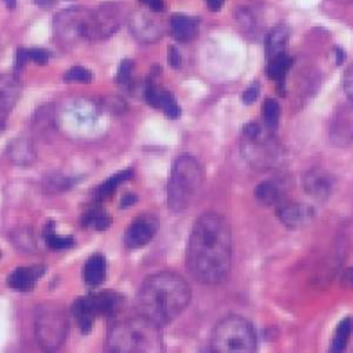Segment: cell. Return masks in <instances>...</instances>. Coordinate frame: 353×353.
<instances>
[{
	"instance_id": "obj_1",
	"label": "cell",
	"mask_w": 353,
	"mask_h": 353,
	"mask_svg": "<svg viewBox=\"0 0 353 353\" xmlns=\"http://www.w3.org/2000/svg\"><path fill=\"white\" fill-rule=\"evenodd\" d=\"M186 269L199 283H223L232 266V232L228 221L216 212L201 214L194 222L186 247Z\"/></svg>"
},
{
	"instance_id": "obj_2",
	"label": "cell",
	"mask_w": 353,
	"mask_h": 353,
	"mask_svg": "<svg viewBox=\"0 0 353 353\" xmlns=\"http://www.w3.org/2000/svg\"><path fill=\"white\" fill-rule=\"evenodd\" d=\"M190 287L172 272L149 276L138 292L139 314L163 327L172 323L190 302Z\"/></svg>"
},
{
	"instance_id": "obj_3",
	"label": "cell",
	"mask_w": 353,
	"mask_h": 353,
	"mask_svg": "<svg viewBox=\"0 0 353 353\" xmlns=\"http://www.w3.org/2000/svg\"><path fill=\"white\" fill-rule=\"evenodd\" d=\"M119 4H103L95 10L70 8L58 14L55 29L63 41L87 39L99 40L114 33L121 22Z\"/></svg>"
},
{
	"instance_id": "obj_4",
	"label": "cell",
	"mask_w": 353,
	"mask_h": 353,
	"mask_svg": "<svg viewBox=\"0 0 353 353\" xmlns=\"http://www.w3.org/2000/svg\"><path fill=\"white\" fill-rule=\"evenodd\" d=\"M110 352L154 353L164 349L161 327L142 314L116 323L106 339Z\"/></svg>"
},
{
	"instance_id": "obj_5",
	"label": "cell",
	"mask_w": 353,
	"mask_h": 353,
	"mask_svg": "<svg viewBox=\"0 0 353 353\" xmlns=\"http://www.w3.org/2000/svg\"><path fill=\"white\" fill-rule=\"evenodd\" d=\"M204 182L201 164L189 154H181L172 164L168 185L167 203L174 212L189 208L199 196Z\"/></svg>"
},
{
	"instance_id": "obj_6",
	"label": "cell",
	"mask_w": 353,
	"mask_h": 353,
	"mask_svg": "<svg viewBox=\"0 0 353 353\" xmlns=\"http://www.w3.org/2000/svg\"><path fill=\"white\" fill-rule=\"evenodd\" d=\"M211 347L222 353L254 352L256 349V335L248 320L232 314L222 319L214 327Z\"/></svg>"
},
{
	"instance_id": "obj_7",
	"label": "cell",
	"mask_w": 353,
	"mask_h": 353,
	"mask_svg": "<svg viewBox=\"0 0 353 353\" xmlns=\"http://www.w3.org/2000/svg\"><path fill=\"white\" fill-rule=\"evenodd\" d=\"M123 298L112 291L80 296L73 302L72 314L83 334L91 331L98 317H113L121 307Z\"/></svg>"
},
{
	"instance_id": "obj_8",
	"label": "cell",
	"mask_w": 353,
	"mask_h": 353,
	"mask_svg": "<svg viewBox=\"0 0 353 353\" xmlns=\"http://www.w3.org/2000/svg\"><path fill=\"white\" fill-rule=\"evenodd\" d=\"M68 316L57 305H44L39 307L34 320L36 338L44 350L58 349L68 335Z\"/></svg>"
},
{
	"instance_id": "obj_9",
	"label": "cell",
	"mask_w": 353,
	"mask_h": 353,
	"mask_svg": "<svg viewBox=\"0 0 353 353\" xmlns=\"http://www.w3.org/2000/svg\"><path fill=\"white\" fill-rule=\"evenodd\" d=\"M157 230V221L150 215H141L134 219L125 230L124 243L128 248H141L152 241Z\"/></svg>"
},
{
	"instance_id": "obj_10",
	"label": "cell",
	"mask_w": 353,
	"mask_h": 353,
	"mask_svg": "<svg viewBox=\"0 0 353 353\" xmlns=\"http://www.w3.org/2000/svg\"><path fill=\"white\" fill-rule=\"evenodd\" d=\"M330 137L335 145H349L353 141V106L346 105L335 112Z\"/></svg>"
},
{
	"instance_id": "obj_11",
	"label": "cell",
	"mask_w": 353,
	"mask_h": 353,
	"mask_svg": "<svg viewBox=\"0 0 353 353\" xmlns=\"http://www.w3.org/2000/svg\"><path fill=\"white\" fill-rule=\"evenodd\" d=\"M145 99L150 106L163 110L168 119L175 120L181 116V108L174 95L168 91L160 90L152 80H149L145 87Z\"/></svg>"
},
{
	"instance_id": "obj_12",
	"label": "cell",
	"mask_w": 353,
	"mask_h": 353,
	"mask_svg": "<svg viewBox=\"0 0 353 353\" xmlns=\"http://www.w3.org/2000/svg\"><path fill=\"white\" fill-rule=\"evenodd\" d=\"M21 83L11 74H0V131L21 95Z\"/></svg>"
},
{
	"instance_id": "obj_13",
	"label": "cell",
	"mask_w": 353,
	"mask_h": 353,
	"mask_svg": "<svg viewBox=\"0 0 353 353\" xmlns=\"http://www.w3.org/2000/svg\"><path fill=\"white\" fill-rule=\"evenodd\" d=\"M44 272H46V266L43 265L19 266L8 274L7 283L11 288L17 291H30Z\"/></svg>"
},
{
	"instance_id": "obj_14",
	"label": "cell",
	"mask_w": 353,
	"mask_h": 353,
	"mask_svg": "<svg viewBox=\"0 0 353 353\" xmlns=\"http://www.w3.org/2000/svg\"><path fill=\"white\" fill-rule=\"evenodd\" d=\"M277 216L285 226L294 229L309 222L313 216V211L310 207L301 203H279Z\"/></svg>"
},
{
	"instance_id": "obj_15",
	"label": "cell",
	"mask_w": 353,
	"mask_h": 353,
	"mask_svg": "<svg viewBox=\"0 0 353 353\" xmlns=\"http://www.w3.org/2000/svg\"><path fill=\"white\" fill-rule=\"evenodd\" d=\"M303 188L310 196L324 200L331 194L334 181L327 172L321 170H312L303 176Z\"/></svg>"
},
{
	"instance_id": "obj_16",
	"label": "cell",
	"mask_w": 353,
	"mask_h": 353,
	"mask_svg": "<svg viewBox=\"0 0 353 353\" xmlns=\"http://www.w3.org/2000/svg\"><path fill=\"white\" fill-rule=\"evenodd\" d=\"M170 28H171V34L178 41H190L199 33L197 19L183 14L172 15L170 19Z\"/></svg>"
},
{
	"instance_id": "obj_17",
	"label": "cell",
	"mask_w": 353,
	"mask_h": 353,
	"mask_svg": "<svg viewBox=\"0 0 353 353\" xmlns=\"http://www.w3.org/2000/svg\"><path fill=\"white\" fill-rule=\"evenodd\" d=\"M83 279L91 287L101 285L106 279V259L101 254L91 255L83 268Z\"/></svg>"
},
{
	"instance_id": "obj_18",
	"label": "cell",
	"mask_w": 353,
	"mask_h": 353,
	"mask_svg": "<svg viewBox=\"0 0 353 353\" xmlns=\"http://www.w3.org/2000/svg\"><path fill=\"white\" fill-rule=\"evenodd\" d=\"M131 30L137 36V39L146 41V43L154 41L161 36L159 26L150 18H148L146 15H142V14H137L132 18Z\"/></svg>"
},
{
	"instance_id": "obj_19",
	"label": "cell",
	"mask_w": 353,
	"mask_h": 353,
	"mask_svg": "<svg viewBox=\"0 0 353 353\" xmlns=\"http://www.w3.org/2000/svg\"><path fill=\"white\" fill-rule=\"evenodd\" d=\"M292 65V59L283 51L276 54L274 57L269 58V63L266 68V74L269 79L274 80L279 85V88H284V80L287 76V72L290 70Z\"/></svg>"
},
{
	"instance_id": "obj_20",
	"label": "cell",
	"mask_w": 353,
	"mask_h": 353,
	"mask_svg": "<svg viewBox=\"0 0 353 353\" xmlns=\"http://www.w3.org/2000/svg\"><path fill=\"white\" fill-rule=\"evenodd\" d=\"M290 37V29L285 25L274 26L266 36L265 40V51L268 58L274 57L279 52L284 51V47Z\"/></svg>"
},
{
	"instance_id": "obj_21",
	"label": "cell",
	"mask_w": 353,
	"mask_h": 353,
	"mask_svg": "<svg viewBox=\"0 0 353 353\" xmlns=\"http://www.w3.org/2000/svg\"><path fill=\"white\" fill-rule=\"evenodd\" d=\"M132 176V171L131 170H124V171H120L114 175H112L110 178H108L103 183H101L97 189H95V193H94V197H95V201L97 203H102L105 200H108L117 189V186L120 183H123L124 181L130 179Z\"/></svg>"
},
{
	"instance_id": "obj_22",
	"label": "cell",
	"mask_w": 353,
	"mask_h": 353,
	"mask_svg": "<svg viewBox=\"0 0 353 353\" xmlns=\"http://www.w3.org/2000/svg\"><path fill=\"white\" fill-rule=\"evenodd\" d=\"M81 223L84 228H91L101 232V230H106L110 226L112 218L99 205H95L84 212L81 218Z\"/></svg>"
},
{
	"instance_id": "obj_23",
	"label": "cell",
	"mask_w": 353,
	"mask_h": 353,
	"mask_svg": "<svg viewBox=\"0 0 353 353\" xmlns=\"http://www.w3.org/2000/svg\"><path fill=\"white\" fill-rule=\"evenodd\" d=\"M255 199L263 205H274L281 201L279 188L270 181L261 182L255 188Z\"/></svg>"
},
{
	"instance_id": "obj_24",
	"label": "cell",
	"mask_w": 353,
	"mask_h": 353,
	"mask_svg": "<svg viewBox=\"0 0 353 353\" xmlns=\"http://www.w3.org/2000/svg\"><path fill=\"white\" fill-rule=\"evenodd\" d=\"M43 237L46 240V244L51 250H65L73 245L74 240L72 236H61L55 232L52 222H48L43 230Z\"/></svg>"
},
{
	"instance_id": "obj_25",
	"label": "cell",
	"mask_w": 353,
	"mask_h": 353,
	"mask_svg": "<svg viewBox=\"0 0 353 353\" xmlns=\"http://www.w3.org/2000/svg\"><path fill=\"white\" fill-rule=\"evenodd\" d=\"M352 331H353V320L350 317H345L335 330L331 352H342L346 347V343L352 335Z\"/></svg>"
},
{
	"instance_id": "obj_26",
	"label": "cell",
	"mask_w": 353,
	"mask_h": 353,
	"mask_svg": "<svg viewBox=\"0 0 353 353\" xmlns=\"http://www.w3.org/2000/svg\"><path fill=\"white\" fill-rule=\"evenodd\" d=\"M48 52L44 51V50H40V48H21L18 50L17 52V68L21 69L26 65V62L29 61H33L36 63H46L48 61Z\"/></svg>"
},
{
	"instance_id": "obj_27",
	"label": "cell",
	"mask_w": 353,
	"mask_h": 353,
	"mask_svg": "<svg viewBox=\"0 0 353 353\" xmlns=\"http://www.w3.org/2000/svg\"><path fill=\"white\" fill-rule=\"evenodd\" d=\"M262 117L268 130H274L280 120V105L276 99L268 98L262 105Z\"/></svg>"
},
{
	"instance_id": "obj_28",
	"label": "cell",
	"mask_w": 353,
	"mask_h": 353,
	"mask_svg": "<svg viewBox=\"0 0 353 353\" xmlns=\"http://www.w3.org/2000/svg\"><path fill=\"white\" fill-rule=\"evenodd\" d=\"M63 79L69 83H90L92 73L83 66H73L63 74Z\"/></svg>"
},
{
	"instance_id": "obj_29",
	"label": "cell",
	"mask_w": 353,
	"mask_h": 353,
	"mask_svg": "<svg viewBox=\"0 0 353 353\" xmlns=\"http://www.w3.org/2000/svg\"><path fill=\"white\" fill-rule=\"evenodd\" d=\"M132 66H134V63L130 59H125V61H123L120 63V68H119V72H117V81L119 83L124 84V83H127L130 80L131 72H132Z\"/></svg>"
},
{
	"instance_id": "obj_30",
	"label": "cell",
	"mask_w": 353,
	"mask_h": 353,
	"mask_svg": "<svg viewBox=\"0 0 353 353\" xmlns=\"http://www.w3.org/2000/svg\"><path fill=\"white\" fill-rule=\"evenodd\" d=\"M343 88H345L346 95L353 99V65H350L349 69L345 72Z\"/></svg>"
},
{
	"instance_id": "obj_31",
	"label": "cell",
	"mask_w": 353,
	"mask_h": 353,
	"mask_svg": "<svg viewBox=\"0 0 353 353\" xmlns=\"http://www.w3.org/2000/svg\"><path fill=\"white\" fill-rule=\"evenodd\" d=\"M259 95V87L258 84H251L250 87L245 88V91L243 92V102L244 103H252L256 101Z\"/></svg>"
},
{
	"instance_id": "obj_32",
	"label": "cell",
	"mask_w": 353,
	"mask_h": 353,
	"mask_svg": "<svg viewBox=\"0 0 353 353\" xmlns=\"http://www.w3.org/2000/svg\"><path fill=\"white\" fill-rule=\"evenodd\" d=\"M168 63L172 66V68H178L179 63H181V55H179V51L175 48V47H170L168 48Z\"/></svg>"
},
{
	"instance_id": "obj_33",
	"label": "cell",
	"mask_w": 353,
	"mask_h": 353,
	"mask_svg": "<svg viewBox=\"0 0 353 353\" xmlns=\"http://www.w3.org/2000/svg\"><path fill=\"white\" fill-rule=\"evenodd\" d=\"M342 284L343 285H349V287H353V266L349 268L343 276H342Z\"/></svg>"
},
{
	"instance_id": "obj_34",
	"label": "cell",
	"mask_w": 353,
	"mask_h": 353,
	"mask_svg": "<svg viewBox=\"0 0 353 353\" xmlns=\"http://www.w3.org/2000/svg\"><path fill=\"white\" fill-rule=\"evenodd\" d=\"M223 1L225 0H205V4L211 11H218L222 7Z\"/></svg>"
},
{
	"instance_id": "obj_35",
	"label": "cell",
	"mask_w": 353,
	"mask_h": 353,
	"mask_svg": "<svg viewBox=\"0 0 353 353\" xmlns=\"http://www.w3.org/2000/svg\"><path fill=\"white\" fill-rule=\"evenodd\" d=\"M137 201V197L134 196V194H127V196H124L123 197V200H121V205L123 207H125V205H131V204H134Z\"/></svg>"
},
{
	"instance_id": "obj_36",
	"label": "cell",
	"mask_w": 353,
	"mask_h": 353,
	"mask_svg": "<svg viewBox=\"0 0 353 353\" xmlns=\"http://www.w3.org/2000/svg\"><path fill=\"white\" fill-rule=\"evenodd\" d=\"M335 54H336V63H338V65L342 63V61H343V51H342L341 48H336V50H335Z\"/></svg>"
},
{
	"instance_id": "obj_37",
	"label": "cell",
	"mask_w": 353,
	"mask_h": 353,
	"mask_svg": "<svg viewBox=\"0 0 353 353\" xmlns=\"http://www.w3.org/2000/svg\"><path fill=\"white\" fill-rule=\"evenodd\" d=\"M4 3H6V6H7L8 8H14L17 0H4Z\"/></svg>"
},
{
	"instance_id": "obj_38",
	"label": "cell",
	"mask_w": 353,
	"mask_h": 353,
	"mask_svg": "<svg viewBox=\"0 0 353 353\" xmlns=\"http://www.w3.org/2000/svg\"><path fill=\"white\" fill-rule=\"evenodd\" d=\"M339 1H353V0H339Z\"/></svg>"
}]
</instances>
